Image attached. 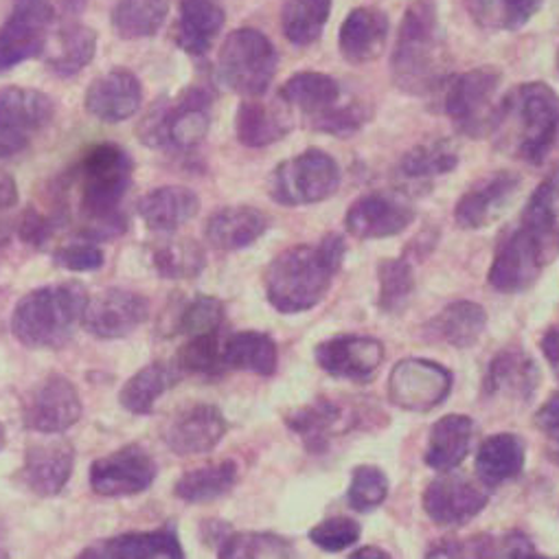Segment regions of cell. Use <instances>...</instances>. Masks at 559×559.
<instances>
[{"label": "cell", "mask_w": 559, "mask_h": 559, "mask_svg": "<svg viewBox=\"0 0 559 559\" xmlns=\"http://www.w3.org/2000/svg\"><path fill=\"white\" fill-rule=\"evenodd\" d=\"M559 171L544 180L526 202L520 224L500 241L489 284L493 290L515 295L531 288L542 270L559 254Z\"/></svg>", "instance_id": "6da1fadb"}, {"label": "cell", "mask_w": 559, "mask_h": 559, "mask_svg": "<svg viewBox=\"0 0 559 559\" xmlns=\"http://www.w3.org/2000/svg\"><path fill=\"white\" fill-rule=\"evenodd\" d=\"M360 524L352 518L338 515V518H330L323 520L321 524H317L310 531V539L328 552H341L349 546H354L360 539Z\"/></svg>", "instance_id": "816d5d0a"}, {"label": "cell", "mask_w": 559, "mask_h": 559, "mask_svg": "<svg viewBox=\"0 0 559 559\" xmlns=\"http://www.w3.org/2000/svg\"><path fill=\"white\" fill-rule=\"evenodd\" d=\"M533 559H552V557H544V555H539V552H535V555H533ZM557 559H559V557H557Z\"/></svg>", "instance_id": "6125c7cd"}, {"label": "cell", "mask_w": 559, "mask_h": 559, "mask_svg": "<svg viewBox=\"0 0 559 559\" xmlns=\"http://www.w3.org/2000/svg\"><path fill=\"white\" fill-rule=\"evenodd\" d=\"M278 97L288 106L299 108L312 126L343 104L341 84L334 78L314 71H306L290 78L284 84V88L278 91Z\"/></svg>", "instance_id": "83f0119b"}, {"label": "cell", "mask_w": 559, "mask_h": 559, "mask_svg": "<svg viewBox=\"0 0 559 559\" xmlns=\"http://www.w3.org/2000/svg\"><path fill=\"white\" fill-rule=\"evenodd\" d=\"M209 108L211 95L202 88H189L176 99H158L139 126V136L154 150H193L209 134Z\"/></svg>", "instance_id": "52a82bcc"}, {"label": "cell", "mask_w": 559, "mask_h": 559, "mask_svg": "<svg viewBox=\"0 0 559 559\" xmlns=\"http://www.w3.org/2000/svg\"><path fill=\"white\" fill-rule=\"evenodd\" d=\"M200 198L189 187L167 185L150 191L139 200V215L150 230L169 233L195 217Z\"/></svg>", "instance_id": "f1b7e54d"}, {"label": "cell", "mask_w": 559, "mask_h": 559, "mask_svg": "<svg viewBox=\"0 0 559 559\" xmlns=\"http://www.w3.org/2000/svg\"><path fill=\"white\" fill-rule=\"evenodd\" d=\"M502 75L496 69H474L450 82L445 93V115L459 132L478 139L491 132L500 102Z\"/></svg>", "instance_id": "30bf717a"}, {"label": "cell", "mask_w": 559, "mask_h": 559, "mask_svg": "<svg viewBox=\"0 0 559 559\" xmlns=\"http://www.w3.org/2000/svg\"><path fill=\"white\" fill-rule=\"evenodd\" d=\"M288 426L304 439L308 450L321 452L328 448L332 437L347 430V415L338 404L330 400H317L314 404L295 411L288 417Z\"/></svg>", "instance_id": "e575fe53"}, {"label": "cell", "mask_w": 559, "mask_h": 559, "mask_svg": "<svg viewBox=\"0 0 559 559\" xmlns=\"http://www.w3.org/2000/svg\"><path fill=\"white\" fill-rule=\"evenodd\" d=\"M389 496V478L380 467L362 465L354 469L347 500L356 511H373Z\"/></svg>", "instance_id": "681fc988"}, {"label": "cell", "mask_w": 559, "mask_h": 559, "mask_svg": "<svg viewBox=\"0 0 559 559\" xmlns=\"http://www.w3.org/2000/svg\"><path fill=\"white\" fill-rule=\"evenodd\" d=\"M180 380V369L165 362H154L136 371L121 389L119 402L132 415H150L156 400Z\"/></svg>", "instance_id": "8d00e7d4"}, {"label": "cell", "mask_w": 559, "mask_h": 559, "mask_svg": "<svg viewBox=\"0 0 559 559\" xmlns=\"http://www.w3.org/2000/svg\"><path fill=\"white\" fill-rule=\"evenodd\" d=\"M520 178L511 171H498L469 187L456 204L454 217L461 228L478 230L493 224L513 202Z\"/></svg>", "instance_id": "ffe728a7"}, {"label": "cell", "mask_w": 559, "mask_h": 559, "mask_svg": "<svg viewBox=\"0 0 559 559\" xmlns=\"http://www.w3.org/2000/svg\"><path fill=\"white\" fill-rule=\"evenodd\" d=\"M535 552L533 542L520 531H509L504 535L480 533L456 542L459 559H533Z\"/></svg>", "instance_id": "7bdbcfd3"}, {"label": "cell", "mask_w": 559, "mask_h": 559, "mask_svg": "<svg viewBox=\"0 0 559 559\" xmlns=\"http://www.w3.org/2000/svg\"><path fill=\"white\" fill-rule=\"evenodd\" d=\"M10 243V226L0 222V250Z\"/></svg>", "instance_id": "91938a15"}, {"label": "cell", "mask_w": 559, "mask_h": 559, "mask_svg": "<svg viewBox=\"0 0 559 559\" xmlns=\"http://www.w3.org/2000/svg\"><path fill=\"white\" fill-rule=\"evenodd\" d=\"M386 38H389L386 14L376 8H360L345 19L341 27L338 47L347 62L367 64V62H373L384 51Z\"/></svg>", "instance_id": "4316f807"}, {"label": "cell", "mask_w": 559, "mask_h": 559, "mask_svg": "<svg viewBox=\"0 0 559 559\" xmlns=\"http://www.w3.org/2000/svg\"><path fill=\"white\" fill-rule=\"evenodd\" d=\"M224 27V12L213 0H182L176 45L189 56H204Z\"/></svg>", "instance_id": "f546056e"}, {"label": "cell", "mask_w": 559, "mask_h": 559, "mask_svg": "<svg viewBox=\"0 0 559 559\" xmlns=\"http://www.w3.org/2000/svg\"><path fill=\"white\" fill-rule=\"evenodd\" d=\"M86 306L88 293L78 282L38 288L16 306L12 332L25 347L62 349L82 323Z\"/></svg>", "instance_id": "8992f818"}, {"label": "cell", "mask_w": 559, "mask_h": 559, "mask_svg": "<svg viewBox=\"0 0 559 559\" xmlns=\"http://www.w3.org/2000/svg\"><path fill=\"white\" fill-rule=\"evenodd\" d=\"M341 187L336 160L321 152L308 150L297 158L278 165L267 182L270 198L286 206H306L332 198Z\"/></svg>", "instance_id": "9c48e42d"}, {"label": "cell", "mask_w": 559, "mask_h": 559, "mask_svg": "<svg viewBox=\"0 0 559 559\" xmlns=\"http://www.w3.org/2000/svg\"><path fill=\"white\" fill-rule=\"evenodd\" d=\"M78 559H185V552L171 528H158L99 539L86 546Z\"/></svg>", "instance_id": "cb8c5ba5"}, {"label": "cell", "mask_w": 559, "mask_h": 559, "mask_svg": "<svg viewBox=\"0 0 559 559\" xmlns=\"http://www.w3.org/2000/svg\"><path fill=\"white\" fill-rule=\"evenodd\" d=\"M49 437L51 439L34 441L27 448L25 467H23L25 485L36 496H43V498L58 496L67 487L75 465V448L71 445V441L58 435H49Z\"/></svg>", "instance_id": "d6986e66"}, {"label": "cell", "mask_w": 559, "mask_h": 559, "mask_svg": "<svg viewBox=\"0 0 559 559\" xmlns=\"http://www.w3.org/2000/svg\"><path fill=\"white\" fill-rule=\"evenodd\" d=\"M97 51V34L84 25H69L47 43V67L62 78H71L88 67Z\"/></svg>", "instance_id": "836d02e7"}, {"label": "cell", "mask_w": 559, "mask_h": 559, "mask_svg": "<svg viewBox=\"0 0 559 559\" xmlns=\"http://www.w3.org/2000/svg\"><path fill=\"white\" fill-rule=\"evenodd\" d=\"M3 445H5V428L0 426V450H3Z\"/></svg>", "instance_id": "94428289"}, {"label": "cell", "mask_w": 559, "mask_h": 559, "mask_svg": "<svg viewBox=\"0 0 559 559\" xmlns=\"http://www.w3.org/2000/svg\"><path fill=\"white\" fill-rule=\"evenodd\" d=\"M332 0H286L282 12L284 34L293 45H314L330 21Z\"/></svg>", "instance_id": "ab89813d"}, {"label": "cell", "mask_w": 559, "mask_h": 559, "mask_svg": "<svg viewBox=\"0 0 559 559\" xmlns=\"http://www.w3.org/2000/svg\"><path fill=\"white\" fill-rule=\"evenodd\" d=\"M524 441L515 435L500 432L487 437L476 454V474L485 487H498L513 480L524 469Z\"/></svg>", "instance_id": "1f68e13d"}, {"label": "cell", "mask_w": 559, "mask_h": 559, "mask_svg": "<svg viewBox=\"0 0 559 559\" xmlns=\"http://www.w3.org/2000/svg\"><path fill=\"white\" fill-rule=\"evenodd\" d=\"M415 211L389 193L358 198L347 213V230L358 239L393 237L411 226Z\"/></svg>", "instance_id": "7402d4cb"}, {"label": "cell", "mask_w": 559, "mask_h": 559, "mask_svg": "<svg viewBox=\"0 0 559 559\" xmlns=\"http://www.w3.org/2000/svg\"><path fill=\"white\" fill-rule=\"evenodd\" d=\"M150 317V301L132 290L110 288L88 299L82 325L102 341L126 338Z\"/></svg>", "instance_id": "2e32d148"}, {"label": "cell", "mask_w": 559, "mask_h": 559, "mask_svg": "<svg viewBox=\"0 0 559 559\" xmlns=\"http://www.w3.org/2000/svg\"><path fill=\"white\" fill-rule=\"evenodd\" d=\"M224 306L215 297H195L178 317V332L193 338L219 332Z\"/></svg>", "instance_id": "f907efd6"}, {"label": "cell", "mask_w": 559, "mask_h": 559, "mask_svg": "<svg viewBox=\"0 0 559 559\" xmlns=\"http://www.w3.org/2000/svg\"><path fill=\"white\" fill-rule=\"evenodd\" d=\"M82 417V397L75 384L51 373L27 395L23 406L25 426L40 435H62Z\"/></svg>", "instance_id": "5bb4252c"}, {"label": "cell", "mask_w": 559, "mask_h": 559, "mask_svg": "<svg viewBox=\"0 0 559 559\" xmlns=\"http://www.w3.org/2000/svg\"><path fill=\"white\" fill-rule=\"evenodd\" d=\"M237 483V465L222 461L187 472L174 487V493L185 502H211L222 498Z\"/></svg>", "instance_id": "b9f144b4"}, {"label": "cell", "mask_w": 559, "mask_h": 559, "mask_svg": "<svg viewBox=\"0 0 559 559\" xmlns=\"http://www.w3.org/2000/svg\"><path fill=\"white\" fill-rule=\"evenodd\" d=\"M539 384V371L533 358L522 349L500 352L483 382V391L487 397H504L515 402H528Z\"/></svg>", "instance_id": "484cf974"}, {"label": "cell", "mask_w": 559, "mask_h": 559, "mask_svg": "<svg viewBox=\"0 0 559 559\" xmlns=\"http://www.w3.org/2000/svg\"><path fill=\"white\" fill-rule=\"evenodd\" d=\"M349 559H391V557H389V552H384L378 546H365V548L356 550Z\"/></svg>", "instance_id": "680465c9"}, {"label": "cell", "mask_w": 559, "mask_h": 559, "mask_svg": "<svg viewBox=\"0 0 559 559\" xmlns=\"http://www.w3.org/2000/svg\"><path fill=\"white\" fill-rule=\"evenodd\" d=\"M143 102V88L134 73L115 69L102 78H97L86 91V110L104 121L119 123L139 112Z\"/></svg>", "instance_id": "603a6c76"}, {"label": "cell", "mask_w": 559, "mask_h": 559, "mask_svg": "<svg viewBox=\"0 0 559 559\" xmlns=\"http://www.w3.org/2000/svg\"><path fill=\"white\" fill-rule=\"evenodd\" d=\"M459 165V150L448 139L424 143L404 154L400 171L408 180H426L443 176Z\"/></svg>", "instance_id": "f6af8a7d"}, {"label": "cell", "mask_w": 559, "mask_h": 559, "mask_svg": "<svg viewBox=\"0 0 559 559\" xmlns=\"http://www.w3.org/2000/svg\"><path fill=\"white\" fill-rule=\"evenodd\" d=\"M345 259V241L328 235L317 246L284 250L265 270L267 301L284 314L308 312L323 301Z\"/></svg>", "instance_id": "7a4b0ae2"}, {"label": "cell", "mask_w": 559, "mask_h": 559, "mask_svg": "<svg viewBox=\"0 0 559 559\" xmlns=\"http://www.w3.org/2000/svg\"><path fill=\"white\" fill-rule=\"evenodd\" d=\"M156 461L152 454L130 443L108 456H102L91 467V487L97 496L123 498L145 491L156 478Z\"/></svg>", "instance_id": "9a60e30c"}, {"label": "cell", "mask_w": 559, "mask_h": 559, "mask_svg": "<svg viewBox=\"0 0 559 559\" xmlns=\"http://www.w3.org/2000/svg\"><path fill=\"white\" fill-rule=\"evenodd\" d=\"M391 69L395 84L408 95H428L443 84L448 45L432 0H415L406 10Z\"/></svg>", "instance_id": "5b68a950"}, {"label": "cell", "mask_w": 559, "mask_h": 559, "mask_svg": "<svg viewBox=\"0 0 559 559\" xmlns=\"http://www.w3.org/2000/svg\"><path fill=\"white\" fill-rule=\"evenodd\" d=\"M426 559H459L456 555V542H445L435 546Z\"/></svg>", "instance_id": "6f0895ef"}, {"label": "cell", "mask_w": 559, "mask_h": 559, "mask_svg": "<svg viewBox=\"0 0 559 559\" xmlns=\"http://www.w3.org/2000/svg\"><path fill=\"white\" fill-rule=\"evenodd\" d=\"M485 325H487L485 310L469 301H456V304L448 306L430 323L435 338H439L456 349L472 347L480 338Z\"/></svg>", "instance_id": "74e56055"}, {"label": "cell", "mask_w": 559, "mask_h": 559, "mask_svg": "<svg viewBox=\"0 0 559 559\" xmlns=\"http://www.w3.org/2000/svg\"><path fill=\"white\" fill-rule=\"evenodd\" d=\"M487 502L489 496L483 483L452 472L435 478L424 493V509L439 526H461L476 518Z\"/></svg>", "instance_id": "e0dca14e"}, {"label": "cell", "mask_w": 559, "mask_h": 559, "mask_svg": "<svg viewBox=\"0 0 559 559\" xmlns=\"http://www.w3.org/2000/svg\"><path fill=\"white\" fill-rule=\"evenodd\" d=\"M491 134L504 154L544 163L559 145V95L542 82L513 88L500 102Z\"/></svg>", "instance_id": "3957f363"}, {"label": "cell", "mask_w": 559, "mask_h": 559, "mask_svg": "<svg viewBox=\"0 0 559 559\" xmlns=\"http://www.w3.org/2000/svg\"><path fill=\"white\" fill-rule=\"evenodd\" d=\"M267 230V217L254 206H226L206 222V239L219 250H239Z\"/></svg>", "instance_id": "4dcf8cb0"}, {"label": "cell", "mask_w": 559, "mask_h": 559, "mask_svg": "<svg viewBox=\"0 0 559 559\" xmlns=\"http://www.w3.org/2000/svg\"><path fill=\"white\" fill-rule=\"evenodd\" d=\"M222 360L226 369L272 376L278 365L276 343L261 332H237L222 343Z\"/></svg>", "instance_id": "d590c367"}, {"label": "cell", "mask_w": 559, "mask_h": 559, "mask_svg": "<svg viewBox=\"0 0 559 559\" xmlns=\"http://www.w3.org/2000/svg\"><path fill=\"white\" fill-rule=\"evenodd\" d=\"M16 202H19L16 180L10 174L0 171V211L12 209Z\"/></svg>", "instance_id": "9f6ffc18"}, {"label": "cell", "mask_w": 559, "mask_h": 559, "mask_svg": "<svg viewBox=\"0 0 559 559\" xmlns=\"http://www.w3.org/2000/svg\"><path fill=\"white\" fill-rule=\"evenodd\" d=\"M380 274V308L389 314H400L413 295L415 274L406 259H384L378 267Z\"/></svg>", "instance_id": "7dc6e473"}, {"label": "cell", "mask_w": 559, "mask_h": 559, "mask_svg": "<svg viewBox=\"0 0 559 559\" xmlns=\"http://www.w3.org/2000/svg\"><path fill=\"white\" fill-rule=\"evenodd\" d=\"M276 49L272 43L254 29L233 32L217 58L219 80L243 97H261L270 88L276 73Z\"/></svg>", "instance_id": "ba28073f"}, {"label": "cell", "mask_w": 559, "mask_h": 559, "mask_svg": "<svg viewBox=\"0 0 559 559\" xmlns=\"http://www.w3.org/2000/svg\"><path fill=\"white\" fill-rule=\"evenodd\" d=\"M176 367L180 371L200 373V376L222 373L226 367H224V360H222L219 332L189 338V343L178 352Z\"/></svg>", "instance_id": "c3c4849f"}, {"label": "cell", "mask_w": 559, "mask_h": 559, "mask_svg": "<svg viewBox=\"0 0 559 559\" xmlns=\"http://www.w3.org/2000/svg\"><path fill=\"white\" fill-rule=\"evenodd\" d=\"M542 8V0H467L474 23L489 32H515Z\"/></svg>", "instance_id": "60d3db41"}, {"label": "cell", "mask_w": 559, "mask_h": 559, "mask_svg": "<svg viewBox=\"0 0 559 559\" xmlns=\"http://www.w3.org/2000/svg\"><path fill=\"white\" fill-rule=\"evenodd\" d=\"M169 14L167 0H121L112 12V27L123 40L152 38Z\"/></svg>", "instance_id": "f35d334b"}, {"label": "cell", "mask_w": 559, "mask_h": 559, "mask_svg": "<svg viewBox=\"0 0 559 559\" xmlns=\"http://www.w3.org/2000/svg\"><path fill=\"white\" fill-rule=\"evenodd\" d=\"M219 559H295L293 546L274 533H233L219 544Z\"/></svg>", "instance_id": "bcb514c9"}, {"label": "cell", "mask_w": 559, "mask_h": 559, "mask_svg": "<svg viewBox=\"0 0 559 559\" xmlns=\"http://www.w3.org/2000/svg\"><path fill=\"white\" fill-rule=\"evenodd\" d=\"M288 104L278 97L276 102L248 99L239 106L235 117L237 139L246 147H265L282 141L293 130V117Z\"/></svg>", "instance_id": "d4e9b609"}, {"label": "cell", "mask_w": 559, "mask_h": 559, "mask_svg": "<svg viewBox=\"0 0 559 559\" xmlns=\"http://www.w3.org/2000/svg\"><path fill=\"white\" fill-rule=\"evenodd\" d=\"M132 182V158L112 143L93 147L80 165V211L86 239H110L126 230L121 202Z\"/></svg>", "instance_id": "277c9868"}, {"label": "cell", "mask_w": 559, "mask_h": 559, "mask_svg": "<svg viewBox=\"0 0 559 559\" xmlns=\"http://www.w3.org/2000/svg\"><path fill=\"white\" fill-rule=\"evenodd\" d=\"M224 435L226 419L211 404H191L178 411L163 432L167 448L180 456L206 454L222 441Z\"/></svg>", "instance_id": "ac0fdd59"}, {"label": "cell", "mask_w": 559, "mask_h": 559, "mask_svg": "<svg viewBox=\"0 0 559 559\" xmlns=\"http://www.w3.org/2000/svg\"><path fill=\"white\" fill-rule=\"evenodd\" d=\"M56 104L34 88L8 86L0 91V158L25 152L36 132L53 119Z\"/></svg>", "instance_id": "8fae6325"}, {"label": "cell", "mask_w": 559, "mask_h": 559, "mask_svg": "<svg viewBox=\"0 0 559 559\" xmlns=\"http://www.w3.org/2000/svg\"><path fill=\"white\" fill-rule=\"evenodd\" d=\"M53 16L51 0H14L10 19L0 27V73L45 53Z\"/></svg>", "instance_id": "7c38bea8"}, {"label": "cell", "mask_w": 559, "mask_h": 559, "mask_svg": "<svg viewBox=\"0 0 559 559\" xmlns=\"http://www.w3.org/2000/svg\"><path fill=\"white\" fill-rule=\"evenodd\" d=\"M152 263L156 272L165 278H193L206 265V254L202 246L189 237H178L163 241L152 252Z\"/></svg>", "instance_id": "ee69618b"}, {"label": "cell", "mask_w": 559, "mask_h": 559, "mask_svg": "<svg viewBox=\"0 0 559 559\" xmlns=\"http://www.w3.org/2000/svg\"><path fill=\"white\" fill-rule=\"evenodd\" d=\"M535 426L552 445V459L559 461V393L550 395L535 415Z\"/></svg>", "instance_id": "db71d44e"}, {"label": "cell", "mask_w": 559, "mask_h": 559, "mask_svg": "<svg viewBox=\"0 0 559 559\" xmlns=\"http://www.w3.org/2000/svg\"><path fill=\"white\" fill-rule=\"evenodd\" d=\"M317 362L334 378L365 382L384 362V345L369 336H336L317 347Z\"/></svg>", "instance_id": "44dd1931"}, {"label": "cell", "mask_w": 559, "mask_h": 559, "mask_svg": "<svg viewBox=\"0 0 559 559\" xmlns=\"http://www.w3.org/2000/svg\"><path fill=\"white\" fill-rule=\"evenodd\" d=\"M542 352H544V358L548 360V365L552 367V373L557 376L559 380V325L548 330L542 338Z\"/></svg>", "instance_id": "11a10c76"}, {"label": "cell", "mask_w": 559, "mask_h": 559, "mask_svg": "<svg viewBox=\"0 0 559 559\" xmlns=\"http://www.w3.org/2000/svg\"><path fill=\"white\" fill-rule=\"evenodd\" d=\"M104 259H106L104 250L95 241H91V239L60 246L53 252V261L60 267H67V270H73V272L99 270L104 265Z\"/></svg>", "instance_id": "f5cc1de1"}, {"label": "cell", "mask_w": 559, "mask_h": 559, "mask_svg": "<svg viewBox=\"0 0 559 559\" xmlns=\"http://www.w3.org/2000/svg\"><path fill=\"white\" fill-rule=\"evenodd\" d=\"M452 391V373L424 358H406L389 376V397L395 406L411 413L437 408Z\"/></svg>", "instance_id": "4fadbf2b"}, {"label": "cell", "mask_w": 559, "mask_h": 559, "mask_svg": "<svg viewBox=\"0 0 559 559\" xmlns=\"http://www.w3.org/2000/svg\"><path fill=\"white\" fill-rule=\"evenodd\" d=\"M474 421L465 415H448L432 426L426 450V465L435 472H452L469 454Z\"/></svg>", "instance_id": "d6a6232c"}]
</instances>
